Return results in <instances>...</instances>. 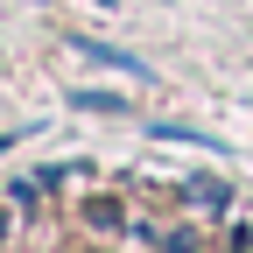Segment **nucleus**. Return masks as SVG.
<instances>
[{
  "mask_svg": "<svg viewBox=\"0 0 253 253\" xmlns=\"http://www.w3.org/2000/svg\"><path fill=\"white\" fill-rule=\"evenodd\" d=\"M183 197H190V204H197V211H225V204H232V190L204 176V183H183Z\"/></svg>",
  "mask_w": 253,
  "mask_h": 253,
  "instance_id": "1",
  "label": "nucleus"
}]
</instances>
